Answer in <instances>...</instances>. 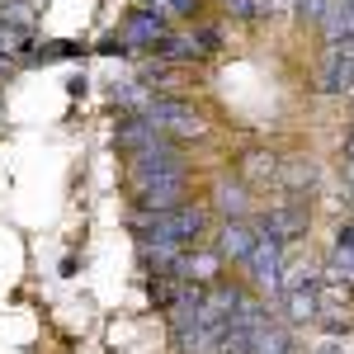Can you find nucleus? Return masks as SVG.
Instances as JSON below:
<instances>
[{"label": "nucleus", "mask_w": 354, "mask_h": 354, "mask_svg": "<svg viewBox=\"0 0 354 354\" xmlns=\"http://www.w3.org/2000/svg\"><path fill=\"white\" fill-rule=\"evenodd\" d=\"M213 203H218L222 218H245V208H250V194H245L241 185H232V180H227V185H218V189H213Z\"/></svg>", "instance_id": "obj_13"}, {"label": "nucleus", "mask_w": 354, "mask_h": 354, "mask_svg": "<svg viewBox=\"0 0 354 354\" xmlns=\"http://www.w3.org/2000/svg\"><path fill=\"white\" fill-rule=\"evenodd\" d=\"M330 15V0H298V19H307V24H326Z\"/></svg>", "instance_id": "obj_16"}, {"label": "nucleus", "mask_w": 354, "mask_h": 354, "mask_svg": "<svg viewBox=\"0 0 354 354\" xmlns=\"http://www.w3.org/2000/svg\"><path fill=\"white\" fill-rule=\"evenodd\" d=\"M345 180H350V189H354V161L345 156Z\"/></svg>", "instance_id": "obj_19"}, {"label": "nucleus", "mask_w": 354, "mask_h": 354, "mask_svg": "<svg viewBox=\"0 0 354 354\" xmlns=\"http://www.w3.org/2000/svg\"><path fill=\"white\" fill-rule=\"evenodd\" d=\"M245 270H250V279H255L260 293L279 298V293H283V274H288V270H283V241H274V236L260 232V241H255V250H250Z\"/></svg>", "instance_id": "obj_4"}, {"label": "nucleus", "mask_w": 354, "mask_h": 354, "mask_svg": "<svg viewBox=\"0 0 354 354\" xmlns=\"http://www.w3.org/2000/svg\"><path fill=\"white\" fill-rule=\"evenodd\" d=\"M133 227H137V241H170V245L189 250L203 236V208L198 203H180L170 213H142Z\"/></svg>", "instance_id": "obj_1"}, {"label": "nucleus", "mask_w": 354, "mask_h": 354, "mask_svg": "<svg viewBox=\"0 0 354 354\" xmlns=\"http://www.w3.org/2000/svg\"><path fill=\"white\" fill-rule=\"evenodd\" d=\"M302 227H307V213H302L298 203H279V208H270V213L260 218V232L274 236V241H293Z\"/></svg>", "instance_id": "obj_8"}, {"label": "nucleus", "mask_w": 354, "mask_h": 354, "mask_svg": "<svg viewBox=\"0 0 354 354\" xmlns=\"http://www.w3.org/2000/svg\"><path fill=\"white\" fill-rule=\"evenodd\" d=\"M227 5H232V10H236V15H241V19H255V15H260V10H255V5H250V0H227Z\"/></svg>", "instance_id": "obj_18"}, {"label": "nucleus", "mask_w": 354, "mask_h": 354, "mask_svg": "<svg viewBox=\"0 0 354 354\" xmlns=\"http://www.w3.org/2000/svg\"><path fill=\"white\" fill-rule=\"evenodd\" d=\"M298 345H293V335H288V326H279V322H260V326H250V354H293Z\"/></svg>", "instance_id": "obj_10"}, {"label": "nucleus", "mask_w": 354, "mask_h": 354, "mask_svg": "<svg viewBox=\"0 0 354 354\" xmlns=\"http://www.w3.org/2000/svg\"><path fill=\"white\" fill-rule=\"evenodd\" d=\"M354 85V57L345 48H330L326 62H322V90L326 95H340V90H350Z\"/></svg>", "instance_id": "obj_11"}, {"label": "nucleus", "mask_w": 354, "mask_h": 354, "mask_svg": "<svg viewBox=\"0 0 354 354\" xmlns=\"http://www.w3.org/2000/svg\"><path fill=\"white\" fill-rule=\"evenodd\" d=\"M81 53V43H43V48H38V62H62V57H76Z\"/></svg>", "instance_id": "obj_17"}, {"label": "nucleus", "mask_w": 354, "mask_h": 354, "mask_svg": "<svg viewBox=\"0 0 354 354\" xmlns=\"http://www.w3.org/2000/svg\"><path fill=\"white\" fill-rule=\"evenodd\" d=\"M156 53L165 62H198V57L218 53V28H198V33H170Z\"/></svg>", "instance_id": "obj_7"}, {"label": "nucleus", "mask_w": 354, "mask_h": 354, "mask_svg": "<svg viewBox=\"0 0 354 354\" xmlns=\"http://www.w3.org/2000/svg\"><path fill=\"white\" fill-rule=\"evenodd\" d=\"M255 241H260V227H255V222H245V218H227L218 227V245H213V250H218L222 260H250V250H255Z\"/></svg>", "instance_id": "obj_5"}, {"label": "nucleus", "mask_w": 354, "mask_h": 354, "mask_svg": "<svg viewBox=\"0 0 354 354\" xmlns=\"http://www.w3.org/2000/svg\"><path fill=\"white\" fill-rule=\"evenodd\" d=\"M345 156H350V161H354V133L345 137Z\"/></svg>", "instance_id": "obj_20"}, {"label": "nucleus", "mask_w": 354, "mask_h": 354, "mask_svg": "<svg viewBox=\"0 0 354 354\" xmlns=\"http://www.w3.org/2000/svg\"><path fill=\"white\" fill-rule=\"evenodd\" d=\"M218 265H222L218 250H185L180 265H175V274L189 279V283H213V279H218Z\"/></svg>", "instance_id": "obj_12"}, {"label": "nucleus", "mask_w": 354, "mask_h": 354, "mask_svg": "<svg viewBox=\"0 0 354 354\" xmlns=\"http://www.w3.org/2000/svg\"><path fill=\"white\" fill-rule=\"evenodd\" d=\"M189 189V175L185 165H170V170H151V175H133V198L142 213H170L185 203Z\"/></svg>", "instance_id": "obj_2"}, {"label": "nucleus", "mask_w": 354, "mask_h": 354, "mask_svg": "<svg viewBox=\"0 0 354 354\" xmlns=\"http://www.w3.org/2000/svg\"><path fill=\"white\" fill-rule=\"evenodd\" d=\"M345 208H350V213H354V189H345Z\"/></svg>", "instance_id": "obj_21"}, {"label": "nucleus", "mask_w": 354, "mask_h": 354, "mask_svg": "<svg viewBox=\"0 0 354 354\" xmlns=\"http://www.w3.org/2000/svg\"><path fill=\"white\" fill-rule=\"evenodd\" d=\"M170 165H180V156H175L170 137H156L151 147L133 151V161H128V175H151V170H170Z\"/></svg>", "instance_id": "obj_9"}, {"label": "nucleus", "mask_w": 354, "mask_h": 354, "mask_svg": "<svg viewBox=\"0 0 354 354\" xmlns=\"http://www.w3.org/2000/svg\"><path fill=\"white\" fill-rule=\"evenodd\" d=\"M142 113H147V123L165 137H198L203 133V118H198L185 100H175V95H156Z\"/></svg>", "instance_id": "obj_3"}, {"label": "nucleus", "mask_w": 354, "mask_h": 354, "mask_svg": "<svg viewBox=\"0 0 354 354\" xmlns=\"http://www.w3.org/2000/svg\"><path fill=\"white\" fill-rule=\"evenodd\" d=\"M198 0H142V10L161 15V19H180V15H194Z\"/></svg>", "instance_id": "obj_15"}, {"label": "nucleus", "mask_w": 354, "mask_h": 354, "mask_svg": "<svg viewBox=\"0 0 354 354\" xmlns=\"http://www.w3.org/2000/svg\"><path fill=\"white\" fill-rule=\"evenodd\" d=\"M118 38H123V43H128V48L137 53V48H161L170 33H165V19H161V15H151V10H142V5H137L133 15L123 19Z\"/></svg>", "instance_id": "obj_6"}, {"label": "nucleus", "mask_w": 354, "mask_h": 354, "mask_svg": "<svg viewBox=\"0 0 354 354\" xmlns=\"http://www.w3.org/2000/svg\"><path fill=\"white\" fill-rule=\"evenodd\" d=\"M0 19L10 28H19V33H33L38 10H33V0H0Z\"/></svg>", "instance_id": "obj_14"}]
</instances>
